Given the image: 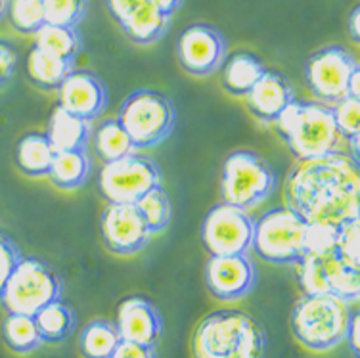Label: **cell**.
Masks as SVG:
<instances>
[{
  "mask_svg": "<svg viewBox=\"0 0 360 358\" xmlns=\"http://www.w3.org/2000/svg\"><path fill=\"white\" fill-rule=\"evenodd\" d=\"M56 92L62 110L89 123L104 113L110 98L104 81L86 69H73Z\"/></svg>",
  "mask_w": 360,
  "mask_h": 358,
  "instance_id": "cell-15",
  "label": "cell"
},
{
  "mask_svg": "<svg viewBox=\"0 0 360 358\" xmlns=\"http://www.w3.org/2000/svg\"><path fill=\"white\" fill-rule=\"evenodd\" d=\"M351 317V303L332 293L303 295L291 310L290 324L303 347L309 351L326 352L345 341Z\"/></svg>",
  "mask_w": 360,
  "mask_h": 358,
  "instance_id": "cell-4",
  "label": "cell"
},
{
  "mask_svg": "<svg viewBox=\"0 0 360 358\" xmlns=\"http://www.w3.org/2000/svg\"><path fill=\"white\" fill-rule=\"evenodd\" d=\"M117 119L134 148L144 150L169 138L176 123V111L167 94L160 90L140 89L125 98Z\"/></svg>",
  "mask_w": 360,
  "mask_h": 358,
  "instance_id": "cell-7",
  "label": "cell"
},
{
  "mask_svg": "<svg viewBox=\"0 0 360 358\" xmlns=\"http://www.w3.org/2000/svg\"><path fill=\"white\" fill-rule=\"evenodd\" d=\"M6 10H8V0H0V20L6 15Z\"/></svg>",
  "mask_w": 360,
  "mask_h": 358,
  "instance_id": "cell-45",
  "label": "cell"
},
{
  "mask_svg": "<svg viewBox=\"0 0 360 358\" xmlns=\"http://www.w3.org/2000/svg\"><path fill=\"white\" fill-rule=\"evenodd\" d=\"M33 318L41 333L42 343H62L70 338L71 331L75 330V312L63 303L62 299L46 305Z\"/></svg>",
  "mask_w": 360,
  "mask_h": 358,
  "instance_id": "cell-25",
  "label": "cell"
},
{
  "mask_svg": "<svg viewBox=\"0 0 360 358\" xmlns=\"http://www.w3.org/2000/svg\"><path fill=\"white\" fill-rule=\"evenodd\" d=\"M20 62V54L14 44L6 39H0V89L10 83Z\"/></svg>",
  "mask_w": 360,
  "mask_h": 358,
  "instance_id": "cell-38",
  "label": "cell"
},
{
  "mask_svg": "<svg viewBox=\"0 0 360 358\" xmlns=\"http://www.w3.org/2000/svg\"><path fill=\"white\" fill-rule=\"evenodd\" d=\"M171 18L161 14L150 0L142 2L132 10L119 25L123 27L127 37L136 44H153L167 33Z\"/></svg>",
  "mask_w": 360,
  "mask_h": 358,
  "instance_id": "cell-20",
  "label": "cell"
},
{
  "mask_svg": "<svg viewBox=\"0 0 360 358\" xmlns=\"http://www.w3.org/2000/svg\"><path fill=\"white\" fill-rule=\"evenodd\" d=\"M347 345L351 347V352L354 354V358H359L360 351V318L359 310H353V317H351V322H349V330H347Z\"/></svg>",
  "mask_w": 360,
  "mask_h": 358,
  "instance_id": "cell-41",
  "label": "cell"
},
{
  "mask_svg": "<svg viewBox=\"0 0 360 358\" xmlns=\"http://www.w3.org/2000/svg\"><path fill=\"white\" fill-rule=\"evenodd\" d=\"M274 124L297 161L345 152L343 146L347 144L335 127L330 106L320 102H299L295 98L280 113Z\"/></svg>",
  "mask_w": 360,
  "mask_h": 358,
  "instance_id": "cell-3",
  "label": "cell"
},
{
  "mask_svg": "<svg viewBox=\"0 0 360 358\" xmlns=\"http://www.w3.org/2000/svg\"><path fill=\"white\" fill-rule=\"evenodd\" d=\"M71 71H73L71 62L60 60L44 50L37 49L35 44L29 50L27 60H25V75L37 89L46 90V92L58 90V87Z\"/></svg>",
  "mask_w": 360,
  "mask_h": 358,
  "instance_id": "cell-21",
  "label": "cell"
},
{
  "mask_svg": "<svg viewBox=\"0 0 360 358\" xmlns=\"http://www.w3.org/2000/svg\"><path fill=\"white\" fill-rule=\"evenodd\" d=\"M190 349L194 358H264L266 338L251 314L240 309H219L201 318Z\"/></svg>",
  "mask_w": 360,
  "mask_h": 358,
  "instance_id": "cell-2",
  "label": "cell"
},
{
  "mask_svg": "<svg viewBox=\"0 0 360 358\" xmlns=\"http://www.w3.org/2000/svg\"><path fill=\"white\" fill-rule=\"evenodd\" d=\"M110 358H158V354H155V347L121 339Z\"/></svg>",
  "mask_w": 360,
  "mask_h": 358,
  "instance_id": "cell-39",
  "label": "cell"
},
{
  "mask_svg": "<svg viewBox=\"0 0 360 358\" xmlns=\"http://www.w3.org/2000/svg\"><path fill=\"white\" fill-rule=\"evenodd\" d=\"M253 224L248 211L221 201L209 209L201 222V243L211 257L250 253Z\"/></svg>",
  "mask_w": 360,
  "mask_h": 358,
  "instance_id": "cell-11",
  "label": "cell"
},
{
  "mask_svg": "<svg viewBox=\"0 0 360 358\" xmlns=\"http://www.w3.org/2000/svg\"><path fill=\"white\" fill-rule=\"evenodd\" d=\"M54 155V148L42 132H29L15 146V165L33 179L49 177Z\"/></svg>",
  "mask_w": 360,
  "mask_h": 358,
  "instance_id": "cell-22",
  "label": "cell"
},
{
  "mask_svg": "<svg viewBox=\"0 0 360 358\" xmlns=\"http://www.w3.org/2000/svg\"><path fill=\"white\" fill-rule=\"evenodd\" d=\"M328 291L347 303H356L360 297V269L347 264L338 251L322 257Z\"/></svg>",
  "mask_w": 360,
  "mask_h": 358,
  "instance_id": "cell-24",
  "label": "cell"
},
{
  "mask_svg": "<svg viewBox=\"0 0 360 358\" xmlns=\"http://www.w3.org/2000/svg\"><path fill=\"white\" fill-rule=\"evenodd\" d=\"M338 228L330 226H307L305 255H330L335 251Z\"/></svg>",
  "mask_w": 360,
  "mask_h": 358,
  "instance_id": "cell-36",
  "label": "cell"
},
{
  "mask_svg": "<svg viewBox=\"0 0 360 358\" xmlns=\"http://www.w3.org/2000/svg\"><path fill=\"white\" fill-rule=\"evenodd\" d=\"M205 283L209 293L219 301H240L255 288V262L248 253L209 257L205 267Z\"/></svg>",
  "mask_w": 360,
  "mask_h": 358,
  "instance_id": "cell-14",
  "label": "cell"
},
{
  "mask_svg": "<svg viewBox=\"0 0 360 358\" xmlns=\"http://www.w3.org/2000/svg\"><path fill=\"white\" fill-rule=\"evenodd\" d=\"M20 259V248L10 238L0 234V295H2V290L6 286L8 278H10L12 270H14V267L18 264Z\"/></svg>",
  "mask_w": 360,
  "mask_h": 358,
  "instance_id": "cell-37",
  "label": "cell"
},
{
  "mask_svg": "<svg viewBox=\"0 0 360 358\" xmlns=\"http://www.w3.org/2000/svg\"><path fill=\"white\" fill-rule=\"evenodd\" d=\"M349 33H351V37H353L354 42L360 41V8L354 6L353 12H351V15H349Z\"/></svg>",
  "mask_w": 360,
  "mask_h": 358,
  "instance_id": "cell-43",
  "label": "cell"
},
{
  "mask_svg": "<svg viewBox=\"0 0 360 358\" xmlns=\"http://www.w3.org/2000/svg\"><path fill=\"white\" fill-rule=\"evenodd\" d=\"M176 56L190 75L207 77L221 68L226 56V41L219 29L207 23H194L182 31L176 42Z\"/></svg>",
  "mask_w": 360,
  "mask_h": 358,
  "instance_id": "cell-12",
  "label": "cell"
},
{
  "mask_svg": "<svg viewBox=\"0 0 360 358\" xmlns=\"http://www.w3.org/2000/svg\"><path fill=\"white\" fill-rule=\"evenodd\" d=\"M307 224L290 207H274L253 224L251 251L261 261L280 267H295L305 257Z\"/></svg>",
  "mask_w": 360,
  "mask_h": 358,
  "instance_id": "cell-5",
  "label": "cell"
},
{
  "mask_svg": "<svg viewBox=\"0 0 360 358\" xmlns=\"http://www.w3.org/2000/svg\"><path fill=\"white\" fill-rule=\"evenodd\" d=\"M332 115L341 138L345 140L347 153L359 161V140H360V98L347 96L335 106H332Z\"/></svg>",
  "mask_w": 360,
  "mask_h": 358,
  "instance_id": "cell-30",
  "label": "cell"
},
{
  "mask_svg": "<svg viewBox=\"0 0 360 358\" xmlns=\"http://www.w3.org/2000/svg\"><path fill=\"white\" fill-rule=\"evenodd\" d=\"M62 293V278L56 269L37 257L21 255L2 290L0 303L8 314L35 317L46 305L60 301Z\"/></svg>",
  "mask_w": 360,
  "mask_h": 358,
  "instance_id": "cell-6",
  "label": "cell"
},
{
  "mask_svg": "<svg viewBox=\"0 0 360 358\" xmlns=\"http://www.w3.org/2000/svg\"><path fill=\"white\" fill-rule=\"evenodd\" d=\"M349 96L360 98V69L354 71L351 81H349Z\"/></svg>",
  "mask_w": 360,
  "mask_h": 358,
  "instance_id": "cell-44",
  "label": "cell"
},
{
  "mask_svg": "<svg viewBox=\"0 0 360 358\" xmlns=\"http://www.w3.org/2000/svg\"><path fill=\"white\" fill-rule=\"evenodd\" d=\"M115 328L123 341L155 347L163 333V318L152 301L132 295L119 303Z\"/></svg>",
  "mask_w": 360,
  "mask_h": 358,
  "instance_id": "cell-16",
  "label": "cell"
},
{
  "mask_svg": "<svg viewBox=\"0 0 360 358\" xmlns=\"http://www.w3.org/2000/svg\"><path fill=\"white\" fill-rule=\"evenodd\" d=\"M6 15L20 33L35 34L44 25L42 0H8Z\"/></svg>",
  "mask_w": 360,
  "mask_h": 358,
  "instance_id": "cell-32",
  "label": "cell"
},
{
  "mask_svg": "<svg viewBox=\"0 0 360 358\" xmlns=\"http://www.w3.org/2000/svg\"><path fill=\"white\" fill-rule=\"evenodd\" d=\"M33 37H35L37 49L44 50L65 62H75L77 54L81 50V34L77 27H62V25L44 23Z\"/></svg>",
  "mask_w": 360,
  "mask_h": 358,
  "instance_id": "cell-26",
  "label": "cell"
},
{
  "mask_svg": "<svg viewBox=\"0 0 360 358\" xmlns=\"http://www.w3.org/2000/svg\"><path fill=\"white\" fill-rule=\"evenodd\" d=\"M2 338L8 349L18 354H29L42 345L35 318L25 314H8L2 324Z\"/></svg>",
  "mask_w": 360,
  "mask_h": 358,
  "instance_id": "cell-29",
  "label": "cell"
},
{
  "mask_svg": "<svg viewBox=\"0 0 360 358\" xmlns=\"http://www.w3.org/2000/svg\"><path fill=\"white\" fill-rule=\"evenodd\" d=\"M284 196L285 207L309 226H343L360 217L359 161L347 152L297 161Z\"/></svg>",
  "mask_w": 360,
  "mask_h": 358,
  "instance_id": "cell-1",
  "label": "cell"
},
{
  "mask_svg": "<svg viewBox=\"0 0 360 358\" xmlns=\"http://www.w3.org/2000/svg\"><path fill=\"white\" fill-rule=\"evenodd\" d=\"M359 62L340 44L324 46L309 58L305 65V81L311 94L324 106H335L349 96V81Z\"/></svg>",
  "mask_w": 360,
  "mask_h": 358,
  "instance_id": "cell-10",
  "label": "cell"
},
{
  "mask_svg": "<svg viewBox=\"0 0 360 358\" xmlns=\"http://www.w3.org/2000/svg\"><path fill=\"white\" fill-rule=\"evenodd\" d=\"M142 2H146V0H105L111 18L117 21V23L125 20L127 15L131 14L134 8L140 6Z\"/></svg>",
  "mask_w": 360,
  "mask_h": 358,
  "instance_id": "cell-40",
  "label": "cell"
},
{
  "mask_svg": "<svg viewBox=\"0 0 360 358\" xmlns=\"http://www.w3.org/2000/svg\"><path fill=\"white\" fill-rule=\"evenodd\" d=\"M150 2L160 10L161 14L169 15V18H171V15L179 10L180 4H182V0H150Z\"/></svg>",
  "mask_w": 360,
  "mask_h": 358,
  "instance_id": "cell-42",
  "label": "cell"
},
{
  "mask_svg": "<svg viewBox=\"0 0 360 358\" xmlns=\"http://www.w3.org/2000/svg\"><path fill=\"white\" fill-rule=\"evenodd\" d=\"M94 150L104 163H110L115 159L131 155L136 148L123 129V124L119 123V119L111 117L102 121V124L94 131Z\"/></svg>",
  "mask_w": 360,
  "mask_h": 358,
  "instance_id": "cell-28",
  "label": "cell"
},
{
  "mask_svg": "<svg viewBox=\"0 0 360 358\" xmlns=\"http://www.w3.org/2000/svg\"><path fill=\"white\" fill-rule=\"evenodd\" d=\"M102 241L115 255H134L150 243L152 232L134 205L110 203L100 219Z\"/></svg>",
  "mask_w": 360,
  "mask_h": 358,
  "instance_id": "cell-13",
  "label": "cell"
},
{
  "mask_svg": "<svg viewBox=\"0 0 360 358\" xmlns=\"http://www.w3.org/2000/svg\"><path fill=\"white\" fill-rule=\"evenodd\" d=\"M44 23L77 27L86 12V0H42Z\"/></svg>",
  "mask_w": 360,
  "mask_h": 358,
  "instance_id": "cell-34",
  "label": "cell"
},
{
  "mask_svg": "<svg viewBox=\"0 0 360 358\" xmlns=\"http://www.w3.org/2000/svg\"><path fill=\"white\" fill-rule=\"evenodd\" d=\"M134 207L139 209L140 217L144 219L146 226L152 234H158L161 230H165L171 222V200L167 196L165 188L158 186L150 190V192L142 196Z\"/></svg>",
  "mask_w": 360,
  "mask_h": 358,
  "instance_id": "cell-31",
  "label": "cell"
},
{
  "mask_svg": "<svg viewBox=\"0 0 360 358\" xmlns=\"http://www.w3.org/2000/svg\"><path fill=\"white\" fill-rule=\"evenodd\" d=\"M264 71V63L255 54L234 52L222 62V87L232 96H245Z\"/></svg>",
  "mask_w": 360,
  "mask_h": 358,
  "instance_id": "cell-19",
  "label": "cell"
},
{
  "mask_svg": "<svg viewBox=\"0 0 360 358\" xmlns=\"http://www.w3.org/2000/svg\"><path fill=\"white\" fill-rule=\"evenodd\" d=\"M245 103L251 115L264 124H274L280 113L295 100L293 87L276 69H269L245 94Z\"/></svg>",
  "mask_w": 360,
  "mask_h": 358,
  "instance_id": "cell-17",
  "label": "cell"
},
{
  "mask_svg": "<svg viewBox=\"0 0 360 358\" xmlns=\"http://www.w3.org/2000/svg\"><path fill=\"white\" fill-rule=\"evenodd\" d=\"M161 180L160 167L152 159L131 153L102 165L98 172V190L108 203L134 205L150 190L161 186Z\"/></svg>",
  "mask_w": 360,
  "mask_h": 358,
  "instance_id": "cell-9",
  "label": "cell"
},
{
  "mask_svg": "<svg viewBox=\"0 0 360 358\" xmlns=\"http://www.w3.org/2000/svg\"><path fill=\"white\" fill-rule=\"evenodd\" d=\"M359 224L360 219L345 222L343 226L338 228V240H335V251H338V255H340L347 264L354 267V269H360Z\"/></svg>",
  "mask_w": 360,
  "mask_h": 358,
  "instance_id": "cell-35",
  "label": "cell"
},
{
  "mask_svg": "<svg viewBox=\"0 0 360 358\" xmlns=\"http://www.w3.org/2000/svg\"><path fill=\"white\" fill-rule=\"evenodd\" d=\"M276 184V172L259 153L240 150L224 161L221 180L224 203L248 211L270 198Z\"/></svg>",
  "mask_w": 360,
  "mask_h": 358,
  "instance_id": "cell-8",
  "label": "cell"
},
{
  "mask_svg": "<svg viewBox=\"0 0 360 358\" xmlns=\"http://www.w3.org/2000/svg\"><path fill=\"white\" fill-rule=\"evenodd\" d=\"M117 328L110 320H92L79 335V351L83 358H110L119 345Z\"/></svg>",
  "mask_w": 360,
  "mask_h": 358,
  "instance_id": "cell-27",
  "label": "cell"
},
{
  "mask_svg": "<svg viewBox=\"0 0 360 358\" xmlns=\"http://www.w3.org/2000/svg\"><path fill=\"white\" fill-rule=\"evenodd\" d=\"M90 132L92 127L89 121L75 117L62 110L60 106H56L49 119L44 136L49 138L54 152H71V150H86Z\"/></svg>",
  "mask_w": 360,
  "mask_h": 358,
  "instance_id": "cell-18",
  "label": "cell"
},
{
  "mask_svg": "<svg viewBox=\"0 0 360 358\" xmlns=\"http://www.w3.org/2000/svg\"><path fill=\"white\" fill-rule=\"evenodd\" d=\"M299 288L303 295H324L328 291V282L324 274V262L319 255H305L295 264Z\"/></svg>",
  "mask_w": 360,
  "mask_h": 358,
  "instance_id": "cell-33",
  "label": "cell"
},
{
  "mask_svg": "<svg viewBox=\"0 0 360 358\" xmlns=\"http://www.w3.org/2000/svg\"><path fill=\"white\" fill-rule=\"evenodd\" d=\"M92 163L86 150H71V152H56L54 161L50 165L49 179L56 188L77 190L90 179Z\"/></svg>",
  "mask_w": 360,
  "mask_h": 358,
  "instance_id": "cell-23",
  "label": "cell"
}]
</instances>
